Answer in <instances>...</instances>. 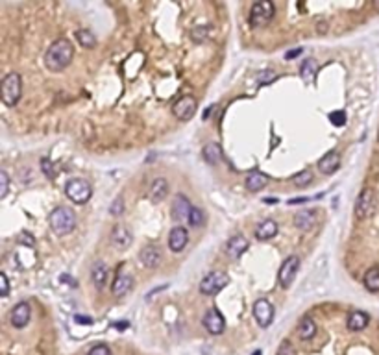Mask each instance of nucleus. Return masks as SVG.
Returning <instances> with one entry per match:
<instances>
[{
	"mask_svg": "<svg viewBox=\"0 0 379 355\" xmlns=\"http://www.w3.org/2000/svg\"><path fill=\"white\" fill-rule=\"evenodd\" d=\"M74 57V47L69 39H57L48 47L47 54H45V67L50 72H61L67 69Z\"/></svg>",
	"mask_w": 379,
	"mask_h": 355,
	"instance_id": "f257e3e1",
	"label": "nucleus"
},
{
	"mask_svg": "<svg viewBox=\"0 0 379 355\" xmlns=\"http://www.w3.org/2000/svg\"><path fill=\"white\" fill-rule=\"evenodd\" d=\"M48 224L50 230L54 231L56 235L63 237L69 235L70 231L76 228V215L70 207H65V205H59L56 207L48 216Z\"/></svg>",
	"mask_w": 379,
	"mask_h": 355,
	"instance_id": "f03ea898",
	"label": "nucleus"
},
{
	"mask_svg": "<svg viewBox=\"0 0 379 355\" xmlns=\"http://www.w3.org/2000/svg\"><path fill=\"white\" fill-rule=\"evenodd\" d=\"M22 95V80L17 72H9L6 74V78L2 80L0 84V97H2V102L7 105V107H13V105L19 104Z\"/></svg>",
	"mask_w": 379,
	"mask_h": 355,
	"instance_id": "7ed1b4c3",
	"label": "nucleus"
},
{
	"mask_svg": "<svg viewBox=\"0 0 379 355\" xmlns=\"http://www.w3.org/2000/svg\"><path fill=\"white\" fill-rule=\"evenodd\" d=\"M65 196L69 198L70 202L78 203H87L91 200L93 196V185L84 178H74V180H69L67 185H65Z\"/></svg>",
	"mask_w": 379,
	"mask_h": 355,
	"instance_id": "20e7f679",
	"label": "nucleus"
},
{
	"mask_svg": "<svg viewBox=\"0 0 379 355\" xmlns=\"http://www.w3.org/2000/svg\"><path fill=\"white\" fill-rule=\"evenodd\" d=\"M378 207V200H376V193L372 189H363L359 193L357 200H355V209H353V215L357 220H366L376 213Z\"/></svg>",
	"mask_w": 379,
	"mask_h": 355,
	"instance_id": "39448f33",
	"label": "nucleus"
},
{
	"mask_svg": "<svg viewBox=\"0 0 379 355\" xmlns=\"http://www.w3.org/2000/svg\"><path fill=\"white\" fill-rule=\"evenodd\" d=\"M230 283V276L222 270L209 272L207 276H204V279L200 281V293L204 296H215L218 294L226 285Z\"/></svg>",
	"mask_w": 379,
	"mask_h": 355,
	"instance_id": "423d86ee",
	"label": "nucleus"
},
{
	"mask_svg": "<svg viewBox=\"0 0 379 355\" xmlns=\"http://www.w3.org/2000/svg\"><path fill=\"white\" fill-rule=\"evenodd\" d=\"M276 13V7L270 0H261V2H255L250 9V24L259 28V26H265L268 22L272 21V17Z\"/></svg>",
	"mask_w": 379,
	"mask_h": 355,
	"instance_id": "0eeeda50",
	"label": "nucleus"
},
{
	"mask_svg": "<svg viewBox=\"0 0 379 355\" xmlns=\"http://www.w3.org/2000/svg\"><path fill=\"white\" fill-rule=\"evenodd\" d=\"M298 268H300V257L298 255H288L280 266V272H278V283H280L281 289H288L294 281L296 274H298Z\"/></svg>",
	"mask_w": 379,
	"mask_h": 355,
	"instance_id": "6e6552de",
	"label": "nucleus"
},
{
	"mask_svg": "<svg viewBox=\"0 0 379 355\" xmlns=\"http://www.w3.org/2000/svg\"><path fill=\"white\" fill-rule=\"evenodd\" d=\"M253 318L261 327H268L274 320V305L265 298H259L253 304Z\"/></svg>",
	"mask_w": 379,
	"mask_h": 355,
	"instance_id": "1a4fd4ad",
	"label": "nucleus"
},
{
	"mask_svg": "<svg viewBox=\"0 0 379 355\" xmlns=\"http://www.w3.org/2000/svg\"><path fill=\"white\" fill-rule=\"evenodd\" d=\"M196 111V98L190 97V95H185V97L178 98L174 104H172V113H174L176 118L180 120H189Z\"/></svg>",
	"mask_w": 379,
	"mask_h": 355,
	"instance_id": "9d476101",
	"label": "nucleus"
},
{
	"mask_svg": "<svg viewBox=\"0 0 379 355\" xmlns=\"http://www.w3.org/2000/svg\"><path fill=\"white\" fill-rule=\"evenodd\" d=\"M132 241H134L132 231L128 230L126 226H122V224H117L111 230V233H109V243H111V246L115 250H119V252L128 250Z\"/></svg>",
	"mask_w": 379,
	"mask_h": 355,
	"instance_id": "9b49d317",
	"label": "nucleus"
},
{
	"mask_svg": "<svg viewBox=\"0 0 379 355\" xmlns=\"http://www.w3.org/2000/svg\"><path fill=\"white\" fill-rule=\"evenodd\" d=\"M30 318H32V307L28 302H19L17 305L11 309L9 313V322L15 329H22V327L28 326Z\"/></svg>",
	"mask_w": 379,
	"mask_h": 355,
	"instance_id": "f8f14e48",
	"label": "nucleus"
},
{
	"mask_svg": "<svg viewBox=\"0 0 379 355\" xmlns=\"http://www.w3.org/2000/svg\"><path fill=\"white\" fill-rule=\"evenodd\" d=\"M202 326H204L211 335H222L226 329V320L217 309H207L204 318H202Z\"/></svg>",
	"mask_w": 379,
	"mask_h": 355,
	"instance_id": "ddd939ff",
	"label": "nucleus"
},
{
	"mask_svg": "<svg viewBox=\"0 0 379 355\" xmlns=\"http://www.w3.org/2000/svg\"><path fill=\"white\" fill-rule=\"evenodd\" d=\"M190 209H192V203L187 200L185 195H178L172 202V218L176 222H187L190 215Z\"/></svg>",
	"mask_w": 379,
	"mask_h": 355,
	"instance_id": "4468645a",
	"label": "nucleus"
},
{
	"mask_svg": "<svg viewBox=\"0 0 379 355\" xmlns=\"http://www.w3.org/2000/svg\"><path fill=\"white\" fill-rule=\"evenodd\" d=\"M187 243H189V231L185 230L183 226H174L172 230H170L169 233V248L172 252H182L185 246H187Z\"/></svg>",
	"mask_w": 379,
	"mask_h": 355,
	"instance_id": "2eb2a0df",
	"label": "nucleus"
},
{
	"mask_svg": "<svg viewBox=\"0 0 379 355\" xmlns=\"http://www.w3.org/2000/svg\"><path fill=\"white\" fill-rule=\"evenodd\" d=\"M318 222V215L315 209H302L294 215V226L302 231H311Z\"/></svg>",
	"mask_w": 379,
	"mask_h": 355,
	"instance_id": "dca6fc26",
	"label": "nucleus"
},
{
	"mask_svg": "<svg viewBox=\"0 0 379 355\" xmlns=\"http://www.w3.org/2000/svg\"><path fill=\"white\" fill-rule=\"evenodd\" d=\"M338 167H340V153H338L337 150L328 152L324 157H320V161H318V170L326 176L335 174V172L338 170Z\"/></svg>",
	"mask_w": 379,
	"mask_h": 355,
	"instance_id": "f3484780",
	"label": "nucleus"
},
{
	"mask_svg": "<svg viewBox=\"0 0 379 355\" xmlns=\"http://www.w3.org/2000/svg\"><path fill=\"white\" fill-rule=\"evenodd\" d=\"M167 193H169V181L165 180L163 176L154 178V181H152L150 187H148V198L154 203H159L165 200Z\"/></svg>",
	"mask_w": 379,
	"mask_h": 355,
	"instance_id": "a211bd4d",
	"label": "nucleus"
},
{
	"mask_svg": "<svg viewBox=\"0 0 379 355\" xmlns=\"http://www.w3.org/2000/svg\"><path fill=\"white\" fill-rule=\"evenodd\" d=\"M139 259L146 268H157L159 263H161V250L155 244H148L141 250Z\"/></svg>",
	"mask_w": 379,
	"mask_h": 355,
	"instance_id": "6ab92c4d",
	"label": "nucleus"
},
{
	"mask_svg": "<svg viewBox=\"0 0 379 355\" xmlns=\"http://www.w3.org/2000/svg\"><path fill=\"white\" fill-rule=\"evenodd\" d=\"M278 222L272 220V218H267V220H261L257 226H255V231H253V235L257 241H270V239H274L278 235Z\"/></svg>",
	"mask_w": 379,
	"mask_h": 355,
	"instance_id": "aec40b11",
	"label": "nucleus"
},
{
	"mask_svg": "<svg viewBox=\"0 0 379 355\" xmlns=\"http://www.w3.org/2000/svg\"><path fill=\"white\" fill-rule=\"evenodd\" d=\"M248 246H250V241L244 235H233L226 244V252L232 259H239L248 250Z\"/></svg>",
	"mask_w": 379,
	"mask_h": 355,
	"instance_id": "412c9836",
	"label": "nucleus"
},
{
	"mask_svg": "<svg viewBox=\"0 0 379 355\" xmlns=\"http://www.w3.org/2000/svg\"><path fill=\"white\" fill-rule=\"evenodd\" d=\"M107 278H109V270L104 261H95L91 266V279L93 285L96 287L98 291H102L107 285Z\"/></svg>",
	"mask_w": 379,
	"mask_h": 355,
	"instance_id": "4be33fe9",
	"label": "nucleus"
},
{
	"mask_svg": "<svg viewBox=\"0 0 379 355\" xmlns=\"http://www.w3.org/2000/svg\"><path fill=\"white\" fill-rule=\"evenodd\" d=\"M132 287H134V278L126 272H119L111 285V293L113 296H124L132 291Z\"/></svg>",
	"mask_w": 379,
	"mask_h": 355,
	"instance_id": "5701e85b",
	"label": "nucleus"
},
{
	"mask_svg": "<svg viewBox=\"0 0 379 355\" xmlns=\"http://www.w3.org/2000/svg\"><path fill=\"white\" fill-rule=\"evenodd\" d=\"M370 324V316L365 311H351L346 318V326L350 331H363Z\"/></svg>",
	"mask_w": 379,
	"mask_h": 355,
	"instance_id": "b1692460",
	"label": "nucleus"
},
{
	"mask_svg": "<svg viewBox=\"0 0 379 355\" xmlns=\"http://www.w3.org/2000/svg\"><path fill=\"white\" fill-rule=\"evenodd\" d=\"M268 183V176L263 174L261 170H252L250 174L246 176V189L250 193H257L261 189H265Z\"/></svg>",
	"mask_w": 379,
	"mask_h": 355,
	"instance_id": "393cba45",
	"label": "nucleus"
},
{
	"mask_svg": "<svg viewBox=\"0 0 379 355\" xmlns=\"http://www.w3.org/2000/svg\"><path fill=\"white\" fill-rule=\"evenodd\" d=\"M316 335V324L311 316H303L300 324H298V337L302 341H311Z\"/></svg>",
	"mask_w": 379,
	"mask_h": 355,
	"instance_id": "a878e982",
	"label": "nucleus"
},
{
	"mask_svg": "<svg viewBox=\"0 0 379 355\" xmlns=\"http://www.w3.org/2000/svg\"><path fill=\"white\" fill-rule=\"evenodd\" d=\"M202 152H204V159L209 165H218L220 159H222V148H220L218 143H207Z\"/></svg>",
	"mask_w": 379,
	"mask_h": 355,
	"instance_id": "bb28decb",
	"label": "nucleus"
},
{
	"mask_svg": "<svg viewBox=\"0 0 379 355\" xmlns=\"http://www.w3.org/2000/svg\"><path fill=\"white\" fill-rule=\"evenodd\" d=\"M366 291L370 293H379V266H372L370 270H366L365 278H363Z\"/></svg>",
	"mask_w": 379,
	"mask_h": 355,
	"instance_id": "cd10ccee",
	"label": "nucleus"
},
{
	"mask_svg": "<svg viewBox=\"0 0 379 355\" xmlns=\"http://www.w3.org/2000/svg\"><path fill=\"white\" fill-rule=\"evenodd\" d=\"M76 39L84 49H95V47H96V37H95V34H93L91 30H87V28L78 30Z\"/></svg>",
	"mask_w": 379,
	"mask_h": 355,
	"instance_id": "c85d7f7f",
	"label": "nucleus"
},
{
	"mask_svg": "<svg viewBox=\"0 0 379 355\" xmlns=\"http://www.w3.org/2000/svg\"><path fill=\"white\" fill-rule=\"evenodd\" d=\"M187 224H189L190 228H202V226L205 224V213H204V209H202V207H196V205H192Z\"/></svg>",
	"mask_w": 379,
	"mask_h": 355,
	"instance_id": "c756f323",
	"label": "nucleus"
},
{
	"mask_svg": "<svg viewBox=\"0 0 379 355\" xmlns=\"http://www.w3.org/2000/svg\"><path fill=\"white\" fill-rule=\"evenodd\" d=\"M311 183H313V172L311 170H302V172H298V174L292 178V185L296 189H305L309 187Z\"/></svg>",
	"mask_w": 379,
	"mask_h": 355,
	"instance_id": "7c9ffc66",
	"label": "nucleus"
},
{
	"mask_svg": "<svg viewBox=\"0 0 379 355\" xmlns=\"http://www.w3.org/2000/svg\"><path fill=\"white\" fill-rule=\"evenodd\" d=\"M316 70H318V63L309 57V59H303L302 67H300V74H302L305 80H311V78H315Z\"/></svg>",
	"mask_w": 379,
	"mask_h": 355,
	"instance_id": "2f4dec72",
	"label": "nucleus"
},
{
	"mask_svg": "<svg viewBox=\"0 0 379 355\" xmlns=\"http://www.w3.org/2000/svg\"><path fill=\"white\" fill-rule=\"evenodd\" d=\"M7 191H9V176H7V172L2 168V170H0V198H6Z\"/></svg>",
	"mask_w": 379,
	"mask_h": 355,
	"instance_id": "473e14b6",
	"label": "nucleus"
},
{
	"mask_svg": "<svg viewBox=\"0 0 379 355\" xmlns=\"http://www.w3.org/2000/svg\"><path fill=\"white\" fill-rule=\"evenodd\" d=\"M276 355H298L296 348L292 346V342L290 341H283L280 344V348H278V354Z\"/></svg>",
	"mask_w": 379,
	"mask_h": 355,
	"instance_id": "72a5a7b5",
	"label": "nucleus"
},
{
	"mask_svg": "<svg viewBox=\"0 0 379 355\" xmlns=\"http://www.w3.org/2000/svg\"><path fill=\"white\" fill-rule=\"evenodd\" d=\"M276 78H278V74H276L274 70H263V72H259V76H257V82H259L261 85H265V84L274 82Z\"/></svg>",
	"mask_w": 379,
	"mask_h": 355,
	"instance_id": "f704fd0d",
	"label": "nucleus"
},
{
	"mask_svg": "<svg viewBox=\"0 0 379 355\" xmlns=\"http://www.w3.org/2000/svg\"><path fill=\"white\" fill-rule=\"evenodd\" d=\"M111 215H115V216H119V215H122L124 213V198L122 196H119V198H115V202L111 203Z\"/></svg>",
	"mask_w": 379,
	"mask_h": 355,
	"instance_id": "c9c22d12",
	"label": "nucleus"
},
{
	"mask_svg": "<svg viewBox=\"0 0 379 355\" xmlns=\"http://www.w3.org/2000/svg\"><path fill=\"white\" fill-rule=\"evenodd\" d=\"M331 124L335 126H344L346 124V113L344 111H333L330 115Z\"/></svg>",
	"mask_w": 379,
	"mask_h": 355,
	"instance_id": "e433bc0d",
	"label": "nucleus"
},
{
	"mask_svg": "<svg viewBox=\"0 0 379 355\" xmlns=\"http://www.w3.org/2000/svg\"><path fill=\"white\" fill-rule=\"evenodd\" d=\"M87 355H111V350L107 344H96V346H93L89 350V354Z\"/></svg>",
	"mask_w": 379,
	"mask_h": 355,
	"instance_id": "4c0bfd02",
	"label": "nucleus"
},
{
	"mask_svg": "<svg viewBox=\"0 0 379 355\" xmlns=\"http://www.w3.org/2000/svg\"><path fill=\"white\" fill-rule=\"evenodd\" d=\"M0 294L6 298L7 294H9V281H7V276L2 272L0 274Z\"/></svg>",
	"mask_w": 379,
	"mask_h": 355,
	"instance_id": "58836bf2",
	"label": "nucleus"
},
{
	"mask_svg": "<svg viewBox=\"0 0 379 355\" xmlns=\"http://www.w3.org/2000/svg\"><path fill=\"white\" fill-rule=\"evenodd\" d=\"M207 30H209V28H205V26H200V28L192 30V34H190V35H192V39H194V41L200 43V41H202V35L207 34Z\"/></svg>",
	"mask_w": 379,
	"mask_h": 355,
	"instance_id": "ea45409f",
	"label": "nucleus"
},
{
	"mask_svg": "<svg viewBox=\"0 0 379 355\" xmlns=\"http://www.w3.org/2000/svg\"><path fill=\"white\" fill-rule=\"evenodd\" d=\"M302 54V49H294V50H288L287 54H285V59L287 61H290V59H294V57H298Z\"/></svg>",
	"mask_w": 379,
	"mask_h": 355,
	"instance_id": "a19ab883",
	"label": "nucleus"
},
{
	"mask_svg": "<svg viewBox=\"0 0 379 355\" xmlns=\"http://www.w3.org/2000/svg\"><path fill=\"white\" fill-rule=\"evenodd\" d=\"M74 320L80 322V324H93V318H89V316H82V314H74Z\"/></svg>",
	"mask_w": 379,
	"mask_h": 355,
	"instance_id": "79ce46f5",
	"label": "nucleus"
},
{
	"mask_svg": "<svg viewBox=\"0 0 379 355\" xmlns=\"http://www.w3.org/2000/svg\"><path fill=\"white\" fill-rule=\"evenodd\" d=\"M113 326L117 327V329H119V327H120V329H126V327H128V322H120V324H119V322H115Z\"/></svg>",
	"mask_w": 379,
	"mask_h": 355,
	"instance_id": "37998d69",
	"label": "nucleus"
}]
</instances>
